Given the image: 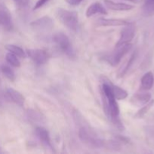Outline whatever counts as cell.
Listing matches in <instances>:
<instances>
[{
  "mask_svg": "<svg viewBox=\"0 0 154 154\" xmlns=\"http://www.w3.org/2000/svg\"><path fill=\"white\" fill-rule=\"evenodd\" d=\"M82 0H66V2L71 5H78L82 2Z\"/></svg>",
  "mask_w": 154,
  "mask_h": 154,
  "instance_id": "28",
  "label": "cell"
},
{
  "mask_svg": "<svg viewBox=\"0 0 154 154\" xmlns=\"http://www.w3.org/2000/svg\"><path fill=\"white\" fill-rule=\"evenodd\" d=\"M131 46L132 45L130 43L123 44V45L116 46L114 51H113L111 54H110V56L107 58V61L111 66H117L120 63L124 56L131 50Z\"/></svg>",
  "mask_w": 154,
  "mask_h": 154,
  "instance_id": "5",
  "label": "cell"
},
{
  "mask_svg": "<svg viewBox=\"0 0 154 154\" xmlns=\"http://www.w3.org/2000/svg\"><path fill=\"white\" fill-rule=\"evenodd\" d=\"M27 117L32 121L36 122L39 123H45V118L39 111H36L34 109H28L27 110Z\"/></svg>",
  "mask_w": 154,
  "mask_h": 154,
  "instance_id": "17",
  "label": "cell"
},
{
  "mask_svg": "<svg viewBox=\"0 0 154 154\" xmlns=\"http://www.w3.org/2000/svg\"><path fill=\"white\" fill-rule=\"evenodd\" d=\"M143 130L148 142L152 145H154V125L144 126Z\"/></svg>",
  "mask_w": 154,
  "mask_h": 154,
  "instance_id": "22",
  "label": "cell"
},
{
  "mask_svg": "<svg viewBox=\"0 0 154 154\" xmlns=\"http://www.w3.org/2000/svg\"><path fill=\"white\" fill-rule=\"evenodd\" d=\"M154 105V99H151L148 103H146V105H143L141 108L136 113L135 117L136 118H142V117H144L146 114H147L148 111L151 109L152 106Z\"/></svg>",
  "mask_w": 154,
  "mask_h": 154,
  "instance_id": "21",
  "label": "cell"
},
{
  "mask_svg": "<svg viewBox=\"0 0 154 154\" xmlns=\"http://www.w3.org/2000/svg\"><path fill=\"white\" fill-rule=\"evenodd\" d=\"M135 33L136 25L134 23H128L127 25L124 26V28L121 32L120 38L116 43V46L130 43L135 36Z\"/></svg>",
  "mask_w": 154,
  "mask_h": 154,
  "instance_id": "6",
  "label": "cell"
},
{
  "mask_svg": "<svg viewBox=\"0 0 154 154\" xmlns=\"http://www.w3.org/2000/svg\"><path fill=\"white\" fill-rule=\"evenodd\" d=\"M125 1H128V2H134L136 3L138 2V0H125Z\"/></svg>",
  "mask_w": 154,
  "mask_h": 154,
  "instance_id": "29",
  "label": "cell"
},
{
  "mask_svg": "<svg viewBox=\"0 0 154 154\" xmlns=\"http://www.w3.org/2000/svg\"><path fill=\"white\" fill-rule=\"evenodd\" d=\"M0 26L6 31H11L13 29L11 14L4 5H0Z\"/></svg>",
  "mask_w": 154,
  "mask_h": 154,
  "instance_id": "8",
  "label": "cell"
},
{
  "mask_svg": "<svg viewBox=\"0 0 154 154\" xmlns=\"http://www.w3.org/2000/svg\"><path fill=\"white\" fill-rule=\"evenodd\" d=\"M129 22L122 19H112V18H101L98 21V24L101 26H124Z\"/></svg>",
  "mask_w": 154,
  "mask_h": 154,
  "instance_id": "15",
  "label": "cell"
},
{
  "mask_svg": "<svg viewBox=\"0 0 154 154\" xmlns=\"http://www.w3.org/2000/svg\"><path fill=\"white\" fill-rule=\"evenodd\" d=\"M79 138L82 143L92 148L104 147L105 141L97 135L90 127L82 124L79 129Z\"/></svg>",
  "mask_w": 154,
  "mask_h": 154,
  "instance_id": "2",
  "label": "cell"
},
{
  "mask_svg": "<svg viewBox=\"0 0 154 154\" xmlns=\"http://www.w3.org/2000/svg\"><path fill=\"white\" fill-rule=\"evenodd\" d=\"M6 96L8 99L20 107H23L25 103V98L18 90H14L12 88H8L6 90Z\"/></svg>",
  "mask_w": 154,
  "mask_h": 154,
  "instance_id": "11",
  "label": "cell"
},
{
  "mask_svg": "<svg viewBox=\"0 0 154 154\" xmlns=\"http://www.w3.org/2000/svg\"><path fill=\"white\" fill-rule=\"evenodd\" d=\"M1 71L2 73L3 74V75H4L7 79H8L9 81H12V82H14V81H15L16 76H15L14 72H13V70H12L9 66L3 65L1 67Z\"/></svg>",
  "mask_w": 154,
  "mask_h": 154,
  "instance_id": "23",
  "label": "cell"
},
{
  "mask_svg": "<svg viewBox=\"0 0 154 154\" xmlns=\"http://www.w3.org/2000/svg\"><path fill=\"white\" fill-rule=\"evenodd\" d=\"M27 55L37 65H43L48 60V54L42 49H27Z\"/></svg>",
  "mask_w": 154,
  "mask_h": 154,
  "instance_id": "9",
  "label": "cell"
},
{
  "mask_svg": "<svg viewBox=\"0 0 154 154\" xmlns=\"http://www.w3.org/2000/svg\"><path fill=\"white\" fill-rule=\"evenodd\" d=\"M5 60L11 66H14V67L18 68L21 66V62L18 60V57L14 54H12V53L9 52L6 54Z\"/></svg>",
  "mask_w": 154,
  "mask_h": 154,
  "instance_id": "24",
  "label": "cell"
},
{
  "mask_svg": "<svg viewBox=\"0 0 154 154\" xmlns=\"http://www.w3.org/2000/svg\"><path fill=\"white\" fill-rule=\"evenodd\" d=\"M36 135L37 138H39V141H42L43 144H45L46 147H50L52 149V145L51 143V138H50L49 132L45 128L42 127V126H37L36 128Z\"/></svg>",
  "mask_w": 154,
  "mask_h": 154,
  "instance_id": "13",
  "label": "cell"
},
{
  "mask_svg": "<svg viewBox=\"0 0 154 154\" xmlns=\"http://www.w3.org/2000/svg\"><path fill=\"white\" fill-rule=\"evenodd\" d=\"M14 2L19 8H24L28 6L30 0H14Z\"/></svg>",
  "mask_w": 154,
  "mask_h": 154,
  "instance_id": "25",
  "label": "cell"
},
{
  "mask_svg": "<svg viewBox=\"0 0 154 154\" xmlns=\"http://www.w3.org/2000/svg\"><path fill=\"white\" fill-rule=\"evenodd\" d=\"M101 96L104 105V111L107 118L119 130H122L124 126L119 118V108L116 99L113 96L110 84L104 83L101 88Z\"/></svg>",
  "mask_w": 154,
  "mask_h": 154,
  "instance_id": "1",
  "label": "cell"
},
{
  "mask_svg": "<svg viewBox=\"0 0 154 154\" xmlns=\"http://www.w3.org/2000/svg\"><path fill=\"white\" fill-rule=\"evenodd\" d=\"M151 100V94L147 90L138 92L131 98V102L135 106H143Z\"/></svg>",
  "mask_w": 154,
  "mask_h": 154,
  "instance_id": "10",
  "label": "cell"
},
{
  "mask_svg": "<svg viewBox=\"0 0 154 154\" xmlns=\"http://www.w3.org/2000/svg\"><path fill=\"white\" fill-rule=\"evenodd\" d=\"M143 13L147 17L154 14V0H145L143 5Z\"/></svg>",
  "mask_w": 154,
  "mask_h": 154,
  "instance_id": "20",
  "label": "cell"
},
{
  "mask_svg": "<svg viewBox=\"0 0 154 154\" xmlns=\"http://www.w3.org/2000/svg\"><path fill=\"white\" fill-rule=\"evenodd\" d=\"M49 0H38L36 3L35 4L34 7H33V10H37V9L40 8L43 5H45Z\"/></svg>",
  "mask_w": 154,
  "mask_h": 154,
  "instance_id": "27",
  "label": "cell"
},
{
  "mask_svg": "<svg viewBox=\"0 0 154 154\" xmlns=\"http://www.w3.org/2000/svg\"><path fill=\"white\" fill-rule=\"evenodd\" d=\"M105 5L107 8L116 11H131L134 8V5L124 2H117L112 1V0H104Z\"/></svg>",
  "mask_w": 154,
  "mask_h": 154,
  "instance_id": "12",
  "label": "cell"
},
{
  "mask_svg": "<svg viewBox=\"0 0 154 154\" xmlns=\"http://www.w3.org/2000/svg\"><path fill=\"white\" fill-rule=\"evenodd\" d=\"M53 41L60 50L69 58H75V52L72 48L69 38L63 32H57L53 35Z\"/></svg>",
  "mask_w": 154,
  "mask_h": 154,
  "instance_id": "4",
  "label": "cell"
},
{
  "mask_svg": "<svg viewBox=\"0 0 154 154\" xmlns=\"http://www.w3.org/2000/svg\"><path fill=\"white\" fill-rule=\"evenodd\" d=\"M114 138L118 140V141L120 143H122V144H128L130 143L129 138H128V137L123 136V135H116V136H114Z\"/></svg>",
  "mask_w": 154,
  "mask_h": 154,
  "instance_id": "26",
  "label": "cell"
},
{
  "mask_svg": "<svg viewBox=\"0 0 154 154\" xmlns=\"http://www.w3.org/2000/svg\"><path fill=\"white\" fill-rule=\"evenodd\" d=\"M57 15L60 22L72 31H76L79 26L78 13L63 8L57 9Z\"/></svg>",
  "mask_w": 154,
  "mask_h": 154,
  "instance_id": "3",
  "label": "cell"
},
{
  "mask_svg": "<svg viewBox=\"0 0 154 154\" xmlns=\"http://www.w3.org/2000/svg\"><path fill=\"white\" fill-rule=\"evenodd\" d=\"M141 88L143 90H149L154 84V75L152 72H148L143 75L140 80Z\"/></svg>",
  "mask_w": 154,
  "mask_h": 154,
  "instance_id": "16",
  "label": "cell"
},
{
  "mask_svg": "<svg viewBox=\"0 0 154 154\" xmlns=\"http://www.w3.org/2000/svg\"><path fill=\"white\" fill-rule=\"evenodd\" d=\"M5 49L8 51L9 52L12 53L14 55H16L18 57L20 58H26L27 57V53L19 46H17L14 45H5Z\"/></svg>",
  "mask_w": 154,
  "mask_h": 154,
  "instance_id": "19",
  "label": "cell"
},
{
  "mask_svg": "<svg viewBox=\"0 0 154 154\" xmlns=\"http://www.w3.org/2000/svg\"><path fill=\"white\" fill-rule=\"evenodd\" d=\"M110 87H111L112 91H113V96L116 98V100H123V99H126L128 97V94L126 90L118 87V86L114 85V84H110Z\"/></svg>",
  "mask_w": 154,
  "mask_h": 154,
  "instance_id": "18",
  "label": "cell"
},
{
  "mask_svg": "<svg viewBox=\"0 0 154 154\" xmlns=\"http://www.w3.org/2000/svg\"><path fill=\"white\" fill-rule=\"evenodd\" d=\"M53 26H54V21L48 16L42 17L33 21L30 23V26L33 28V29L39 32L50 31Z\"/></svg>",
  "mask_w": 154,
  "mask_h": 154,
  "instance_id": "7",
  "label": "cell"
},
{
  "mask_svg": "<svg viewBox=\"0 0 154 154\" xmlns=\"http://www.w3.org/2000/svg\"><path fill=\"white\" fill-rule=\"evenodd\" d=\"M86 17H90L94 16L95 14H107V9L104 8L101 3L100 2H95L92 3L90 6L86 10Z\"/></svg>",
  "mask_w": 154,
  "mask_h": 154,
  "instance_id": "14",
  "label": "cell"
}]
</instances>
